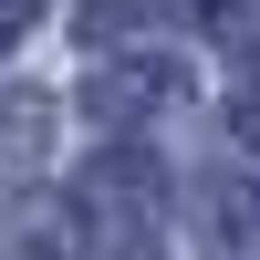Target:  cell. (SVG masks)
Segmentation results:
<instances>
[{
    "instance_id": "6da1fadb",
    "label": "cell",
    "mask_w": 260,
    "mask_h": 260,
    "mask_svg": "<svg viewBox=\"0 0 260 260\" xmlns=\"http://www.w3.org/2000/svg\"><path fill=\"white\" fill-rule=\"evenodd\" d=\"M31 11H42V0H0V52H11L21 31H31Z\"/></svg>"
},
{
    "instance_id": "7a4b0ae2",
    "label": "cell",
    "mask_w": 260,
    "mask_h": 260,
    "mask_svg": "<svg viewBox=\"0 0 260 260\" xmlns=\"http://www.w3.org/2000/svg\"><path fill=\"white\" fill-rule=\"evenodd\" d=\"M240 136H260V83H250V104H240Z\"/></svg>"
}]
</instances>
